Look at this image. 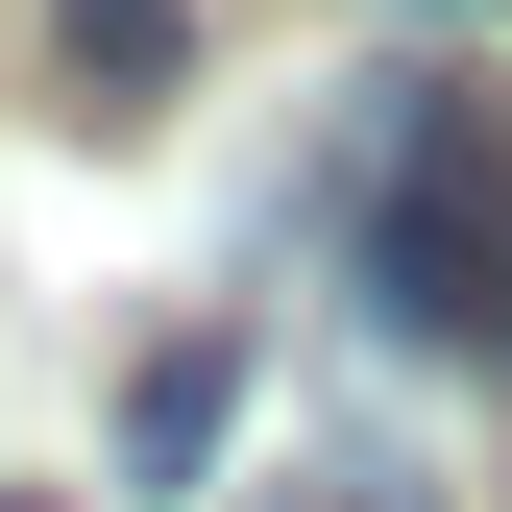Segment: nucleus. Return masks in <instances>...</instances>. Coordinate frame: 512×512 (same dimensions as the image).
<instances>
[{"mask_svg": "<svg viewBox=\"0 0 512 512\" xmlns=\"http://www.w3.org/2000/svg\"><path fill=\"white\" fill-rule=\"evenodd\" d=\"M220 415H244V366H220V342H171L147 391H122V464H147V488H196V464H220Z\"/></svg>", "mask_w": 512, "mask_h": 512, "instance_id": "3", "label": "nucleus"}, {"mask_svg": "<svg viewBox=\"0 0 512 512\" xmlns=\"http://www.w3.org/2000/svg\"><path fill=\"white\" fill-rule=\"evenodd\" d=\"M171 74H196L171 0H49V98H74V122H171Z\"/></svg>", "mask_w": 512, "mask_h": 512, "instance_id": "2", "label": "nucleus"}, {"mask_svg": "<svg viewBox=\"0 0 512 512\" xmlns=\"http://www.w3.org/2000/svg\"><path fill=\"white\" fill-rule=\"evenodd\" d=\"M317 244L391 293V342H439V366H488V391H512V147H488V98L366 74L342 147H317Z\"/></svg>", "mask_w": 512, "mask_h": 512, "instance_id": "1", "label": "nucleus"}]
</instances>
